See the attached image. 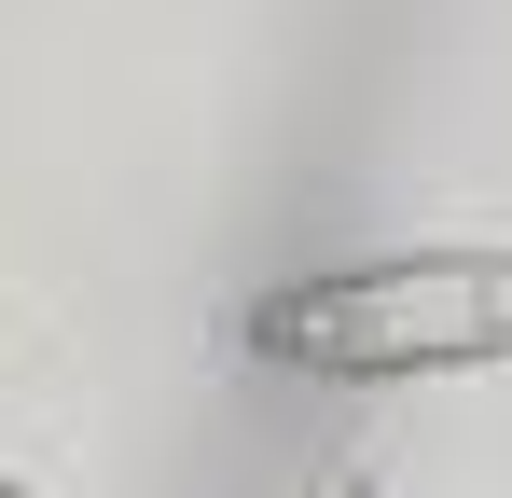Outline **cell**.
Here are the masks:
<instances>
[{"mask_svg": "<svg viewBox=\"0 0 512 498\" xmlns=\"http://www.w3.org/2000/svg\"><path fill=\"white\" fill-rule=\"evenodd\" d=\"M0 498H28V485H0Z\"/></svg>", "mask_w": 512, "mask_h": 498, "instance_id": "3957f363", "label": "cell"}, {"mask_svg": "<svg viewBox=\"0 0 512 498\" xmlns=\"http://www.w3.org/2000/svg\"><path fill=\"white\" fill-rule=\"evenodd\" d=\"M250 346L277 374H471L512 360V249H402L333 263L250 305Z\"/></svg>", "mask_w": 512, "mask_h": 498, "instance_id": "6da1fadb", "label": "cell"}, {"mask_svg": "<svg viewBox=\"0 0 512 498\" xmlns=\"http://www.w3.org/2000/svg\"><path fill=\"white\" fill-rule=\"evenodd\" d=\"M305 498H374V485H360V471H319V485H305Z\"/></svg>", "mask_w": 512, "mask_h": 498, "instance_id": "7a4b0ae2", "label": "cell"}]
</instances>
